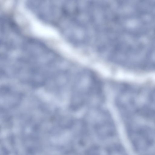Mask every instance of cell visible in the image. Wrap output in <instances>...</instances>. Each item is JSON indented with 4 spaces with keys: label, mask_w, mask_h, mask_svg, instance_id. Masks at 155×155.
<instances>
[{
    "label": "cell",
    "mask_w": 155,
    "mask_h": 155,
    "mask_svg": "<svg viewBox=\"0 0 155 155\" xmlns=\"http://www.w3.org/2000/svg\"><path fill=\"white\" fill-rule=\"evenodd\" d=\"M119 93L117 103L125 118L147 120L154 116V95L152 90L127 87Z\"/></svg>",
    "instance_id": "6da1fadb"
}]
</instances>
